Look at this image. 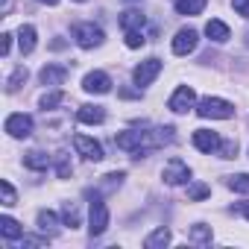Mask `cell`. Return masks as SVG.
Here are the masks:
<instances>
[{
    "instance_id": "1",
    "label": "cell",
    "mask_w": 249,
    "mask_h": 249,
    "mask_svg": "<svg viewBox=\"0 0 249 249\" xmlns=\"http://www.w3.org/2000/svg\"><path fill=\"white\" fill-rule=\"evenodd\" d=\"M88 199H91V208H88V231H91V237H100L108 229V208H106L103 196L94 194V191H88Z\"/></svg>"
},
{
    "instance_id": "2",
    "label": "cell",
    "mask_w": 249,
    "mask_h": 249,
    "mask_svg": "<svg viewBox=\"0 0 249 249\" xmlns=\"http://www.w3.org/2000/svg\"><path fill=\"white\" fill-rule=\"evenodd\" d=\"M196 114L211 117V120H229V117H234V106L229 100H220V97H202L196 103Z\"/></svg>"
},
{
    "instance_id": "3",
    "label": "cell",
    "mask_w": 249,
    "mask_h": 249,
    "mask_svg": "<svg viewBox=\"0 0 249 249\" xmlns=\"http://www.w3.org/2000/svg\"><path fill=\"white\" fill-rule=\"evenodd\" d=\"M73 38H76V44L82 47V50H94V47H100L103 44V30L97 27V24H76L73 27Z\"/></svg>"
},
{
    "instance_id": "4",
    "label": "cell",
    "mask_w": 249,
    "mask_h": 249,
    "mask_svg": "<svg viewBox=\"0 0 249 249\" xmlns=\"http://www.w3.org/2000/svg\"><path fill=\"white\" fill-rule=\"evenodd\" d=\"M3 129L12 135V138H30L33 135V117L18 111V114H9L6 123H3Z\"/></svg>"
},
{
    "instance_id": "5",
    "label": "cell",
    "mask_w": 249,
    "mask_h": 249,
    "mask_svg": "<svg viewBox=\"0 0 249 249\" xmlns=\"http://www.w3.org/2000/svg\"><path fill=\"white\" fill-rule=\"evenodd\" d=\"M159 73H161V59H156V56H153V59L141 62V65L132 71V79H135V85H138V88H144V85H150Z\"/></svg>"
},
{
    "instance_id": "6",
    "label": "cell",
    "mask_w": 249,
    "mask_h": 249,
    "mask_svg": "<svg viewBox=\"0 0 249 249\" xmlns=\"http://www.w3.org/2000/svg\"><path fill=\"white\" fill-rule=\"evenodd\" d=\"M161 176H164V182H167V185H185V182L191 179V167H188L182 159H170V161L164 164Z\"/></svg>"
},
{
    "instance_id": "7",
    "label": "cell",
    "mask_w": 249,
    "mask_h": 249,
    "mask_svg": "<svg viewBox=\"0 0 249 249\" xmlns=\"http://www.w3.org/2000/svg\"><path fill=\"white\" fill-rule=\"evenodd\" d=\"M73 147H76V153H79L82 159H88V161H103V144H100V141H94V138H88V135H73Z\"/></svg>"
},
{
    "instance_id": "8",
    "label": "cell",
    "mask_w": 249,
    "mask_h": 249,
    "mask_svg": "<svg viewBox=\"0 0 249 249\" xmlns=\"http://www.w3.org/2000/svg\"><path fill=\"white\" fill-rule=\"evenodd\" d=\"M194 103H196V94H194V88L182 85V88H176V91H173V97L167 100V108H170V111H176V114H185V111H188Z\"/></svg>"
},
{
    "instance_id": "9",
    "label": "cell",
    "mask_w": 249,
    "mask_h": 249,
    "mask_svg": "<svg viewBox=\"0 0 249 249\" xmlns=\"http://www.w3.org/2000/svg\"><path fill=\"white\" fill-rule=\"evenodd\" d=\"M196 41H199L196 30L185 27V30H179V33H176V38H173V53H176V56H188V53H194V50H196Z\"/></svg>"
},
{
    "instance_id": "10",
    "label": "cell",
    "mask_w": 249,
    "mask_h": 249,
    "mask_svg": "<svg viewBox=\"0 0 249 249\" xmlns=\"http://www.w3.org/2000/svg\"><path fill=\"white\" fill-rule=\"evenodd\" d=\"M82 88H85L88 94H108V91H111V76L103 73V71H91V73H85Z\"/></svg>"
},
{
    "instance_id": "11",
    "label": "cell",
    "mask_w": 249,
    "mask_h": 249,
    "mask_svg": "<svg viewBox=\"0 0 249 249\" xmlns=\"http://www.w3.org/2000/svg\"><path fill=\"white\" fill-rule=\"evenodd\" d=\"M220 144H223L220 135L211 132V129H196V132H194V147H196L199 153H217Z\"/></svg>"
},
{
    "instance_id": "12",
    "label": "cell",
    "mask_w": 249,
    "mask_h": 249,
    "mask_svg": "<svg viewBox=\"0 0 249 249\" xmlns=\"http://www.w3.org/2000/svg\"><path fill=\"white\" fill-rule=\"evenodd\" d=\"M38 79H41V85H62L68 79V68H62V65H44L41 73H38Z\"/></svg>"
},
{
    "instance_id": "13",
    "label": "cell",
    "mask_w": 249,
    "mask_h": 249,
    "mask_svg": "<svg viewBox=\"0 0 249 249\" xmlns=\"http://www.w3.org/2000/svg\"><path fill=\"white\" fill-rule=\"evenodd\" d=\"M76 120L85 123V126H97V123L106 120V111H103V106H79Z\"/></svg>"
},
{
    "instance_id": "14",
    "label": "cell",
    "mask_w": 249,
    "mask_h": 249,
    "mask_svg": "<svg viewBox=\"0 0 249 249\" xmlns=\"http://www.w3.org/2000/svg\"><path fill=\"white\" fill-rule=\"evenodd\" d=\"M205 36H208L211 41H217V44H223V41H229V38H231L229 27H226L223 21H217V18H211V21L205 24Z\"/></svg>"
},
{
    "instance_id": "15",
    "label": "cell",
    "mask_w": 249,
    "mask_h": 249,
    "mask_svg": "<svg viewBox=\"0 0 249 249\" xmlns=\"http://www.w3.org/2000/svg\"><path fill=\"white\" fill-rule=\"evenodd\" d=\"M147 24V18L138 12V9H126L120 15V27H123V33H132V30H141Z\"/></svg>"
},
{
    "instance_id": "16",
    "label": "cell",
    "mask_w": 249,
    "mask_h": 249,
    "mask_svg": "<svg viewBox=\"0 0 249 249\" xmlns=\"http://www.w3.org/2000/svg\"><path fill=\"white\" fill-rule=\"evenodd\" d=\"M18 44H21V53H24V56H30V53L36 50V27H33V24H24V27L18 30Z\"/></svg>"
},
{
    "instance_id": "17",
    "label": "cell",
    "mask_w": 249,
    "mask_h": 249,
    "mask_svg": "<svg viewBox=\"0 0 249 249\" xmlns=\"http://www.w3.org/2000/svg\"><path fill=\"white\" fill-rule=\"evenodd\" d=\"M0 234H3L6 240H21V237H24V229H21V223L12 220V217H0Z\"/></svg>"
},
{
    "instance_id": "18",
    "label": "cell",
    "mask_w": 249,
    "mask_h": 249,
    "mask_svg": "<svg viewBox=\"0 0 249 249\" xmlns=\"http://www.w3.org/2000/svg\"><path fill=\"white\" fill-rule=\"evenodd\" d=\"M24 167H30V170H47L50 167V156L41 153V150H30L24 156Z\"/></svg>"
},
{
    "instance_id": "19",
    "label": "cell",
    "mask_w": 249,
    "mask_h": 249,
    "mask_svg": "<svg viewBox=\"0 0 249 249\" xmlns=\"http://www.w3.org/2000/svg\"><path fill=\"white\" fill-rule=\"evenodd\" d=\"M38 229H41L47 237H53V234L59 231V217H56L53 211H47V208H44V211H38Z\"/></svg>"
},
{
    "instance_id": "20",
    "label": "cell",
    "mask_w": 249,
    "mask_h": 249,
    "mask_svg": "<svg viewBox=\"0 0 249 249\" xmlns=\"http://www.w3.org/2000/svg\"><path fill=\"white\" fill-rule=\"evenodd\" d=\"M167 243H170V229H164V226H159V229L144 240L147 249H161V246H167Z\"/></svg>"
},
{
    "instance_id": "21",
    "label": "cell",
    "mask_w": 249,
    "mask_h": 249,
    "mask_svg": "<svg viewBox=\"0 0 249 249\" xmlns=\"http://www.w3.org/2000/svg\"><path fill=\"white\" fill-rule=\"evenodd\" d=\"M208 0H176V12L179 15H199L205 9Z\"/></svg>"
},
{
    "instance_id": "22",
    "label": "cell",
    "mask_w": 249,
    "mask_h": 249,
    "mask_svg": "<svg viewBox=\"0 0 249 249\" xmlns=\"http://www.w3.org/2000/svg\"><path fill=\"white\" fill-rule=\"evenodd\" d=\"M82 220H79V208L73 205V202H65L62 205V226H71V229H76Z\"/></svg>"
},
{
    "instance_id": "23",
    "label": "cell",
    "mask_w": 249,
    "mask_h": 249,
    "mask_svg": "<svg viewBox=\"0 0 249 249\" xmlns=\"http://www.w3.org/2000/svg\"><path fill=\"white\" fill-rule=\"evenodd\" d=\"M205 196H211V188H208V185H202V182L188 185V199H191V202H199V199H205Z\"/></svg>"
},
{
    "instance_id": "24",
    "label": "cell",
    "mask_w": 249,
    "mask_h": 249,
    "mask_svg": "<svg viewBox=\"0 0 249 249\" xmlns=\"http://www.w3.org/2000/svg\"><path fill=\"white\" fill-rule=\"evenodd\" d=\"M59 103H65V91H59V88L41 97V108H44V111H50V108H56Z\"/></svg>"
},
{
    "instance_id": "25",
    "label": "cell",
    "mask_w": 249,
    "mask_h": 249,
    "mask_svg": "<svg viewBox=\"0 0 249 249\" xmlns=\"http://www.w3.org/2000/svg\"><path fill=\"white\" fill-rule=\"evenodd\" d=\"M229 188H231V191H237V194H249V173L229 176Z\"/></svg>"
},
{
    "instance_id": "26",
    "label": "cell",
    "mask_w": 249,
    "mask_h": 249,
    "mask_svg": "<svg viewBox=\"0 0 249 249\" xmlns=\"http://www.w3.org/2000/svg\"><path fill=\"white\" fill-rule=\"evenodd\" d=\"M0 194H3V205H6V208L18 202V194H15V188H12L9 179H0Z\"/></svg>"
},
{
    "instance_id": "27",
    "label": "cell",
    "mask_w": 249,
    "mask_h": 249,
    "mask_svg": "<svg viewBox=\"0 0 249 249\" xmlns=\"http://www.w3.org/2000/svg\"><path fill=\"white\" fill-rule=\"evenodd\" d=\"M27 76H30V73H27V68H24V65H21V68H15V73H12V76H9V82H6V91H18V88H21V82H27Z\"/></svg>"
},
{
    "instance_id": "28",
    "label": "cell",
    "mask_w": 249,
    "mask_h": 249,
    "mask_svg": "<svg viewBox=\"0 0 249 249\" xmlns=\"http://www.w3.org/2000/svg\"><path fill=\"white\" fill-rule=\"evenodd\" d=\"M188 237H191L194 243H211V229H208V226H194Z\"/></svg>"
},
{
    "instance_id": "29",
    "label": "cell",
    "mask_w": 249,
    "mask_h": 249,
    "mask_svg": "<svg viewBox=\"0 0 249 249\" xmlns=\"http://www.w3.org/2000/svg\"><path fill=\"white\" fill-rule=\"evenodd\" d=\"M144 36H141V30H132V33H126V47L129 50H138V47H144Z\"/></svg>"
},
{
    "instance_id": "30",
    "label": "cell",
    "mask_w": 249,
    "mask_h": 249,
    "mask_svg": "<svg viewBox=\"0 0 249 249\" xmlns=\"http://www.w3.org/2000/svg\"><path fill=\"white\" fill-rule=\"evenodd\" d=\"M220 156L223 159H234L237 156V141H223L220 144Z\"/></svg>"
},
{
    "instance_id": "31",
    "label": "cell",
    "mask_w": 249,
    "mask_h": 249,
    "mask_svg": "<svg viewBox=\"0 0 249 249\" xmlns=\"http://www.w3.org/2000/svg\"><path fill=\"white\" fill-rule=\"evenodd\" d=\"M47 240H50L47 234H44V237H33V234H24V237H21V246H47Z\"/></svg>"
},
{
    "instance_id": "32",
    "label": "cell",
    "mask_w": 249,
    "mask_h": 249,
    "mask_svg": "<svg viewBox=\"0 0 249 249\" xmlns=\"http://www.w3.org/2000/svg\"><path fill=\"white\" fill-rule=\"evenodd\" d=\"M231 6L240 18H249V0H231Z\"/></svg>"
},
{
    "instance_id": "33",
    "label": "cell",
    "mask_w": 249,
    "mask_h": 249,
    "mask_svg": "<svg viewBox=\"0 0 249 249\" xmlns=\"http://www.w3.org/2000/svg\"><path fill=\"white\" fill-rule=\"evenodd\" d=\"M9 50H12V36H9V33H3V36H0V53L9 56Z\"/></svg>"
},
{
    "instance_id": "34",
    "label": "cell",
    "mask_w": 249,
    "mask_h": 249,
    "mask_svg": "<svg viewBox=\"0 0 249 249\" xmlns=\"http://www.w3.org/2000/svg\"><path fill=\"white\" fill-rule=\"evenodd\" d=\"M71 170H73V167L68 164V159H65V156H59V176H62V179H68V176H71Z\"/></svg>"
},
{
    "instance_id": "35",
    "label": "cell",
    "mask_w": 249,
    "mask_h": 249,
    "mask_svg": "<svg viewBox=\"0 0 249 249\" xmlns=\"http://www.w3.org/2000/svg\"><path fill=\"white\" fill-rule=\"evenodd\" d=\"M240 214H243V217L249 220V202H240Z\"/></svg>"
},
{
    "instance_id": "36",
    "label": "cell",
    "mask_w": 249,
    "mask_h": 249,
    "mask_svg": "<svg viewBox=\"0 0 249 249\" xmlns=\"http://www.w3.org/2000/svg\"><path fill=\"white\" fill-rule=\"evenodd\" d=\"M38 3H47V6H56V3H59V0H38Z\"/></svg>"
},
{
    "instance_id": "37",
    "label": "cell",
    "mask_w": 249,
    "mask_h": 249,
    "mask_svg": "<svg viewBox=\"0 0 249 249\" xmlns=\"http://www.w3.org/2000/svg\"><path fill=\"white\" fill-rule=\"evenodd\" d=\"M79 3H85V0H79Z\"/></svg>"
}]
</instances>
